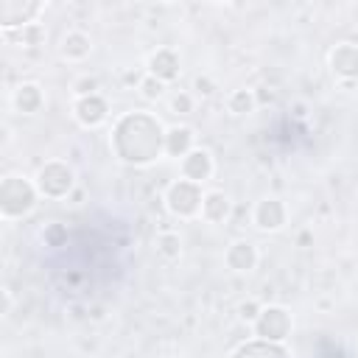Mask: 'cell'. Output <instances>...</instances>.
<instances>
[{
  "label": "cell",
  "instance_id": "7402d4cb",
  "mask_svg": "<svg viewBox=\"0 0 358 358\" xmlns=\"http://www.w3.org/2000/svg\"><path fill=\"white\" fill-rule=\"evenodd\" d=\"M98 78L95 76H78L76 81H73V95L76 98H84V95H95L98 92Z\"/></svg>",
  "mask_w": 358,
  "mask_h": 358
},
{
  "label": "cell",
  "instance_id": "3957f363",
  "mask_svg": "<svg viewBox=\"0 0 358 358\" xmlns=\"http://www.w3.org/2000/svg\"><path fill=\"white\" fill-rule=\"evenodd\" d=\"M34 182H36V190L42 199L59 201V199H67L70 190L76 187V171L64 159H48L36 168Z\"/></svg>",
  "mask_w": 358,
  "mask_h": 358
},
{
  "label": "cell",
  "instance_id": "d4e9b609",
  "mask_svg": "<svg viewBox=\"0 0 358 358\" xmlns=\"http://www.w3.org/2000/svg\"><path fill=\"white\" fill-rule=\"evenodd\" d=\"M193 90H196V95L210 98V95L215 92V81H213L210 76H196V78H193Z\"/></svg>",
  "mask_w": 358,
  "mask_h": 358
},
{
  "label": "cell",
  "instance_id": "d6986e66",
  "mask_svg": "<svg viewBox=\"0 0 358 358\" xmlns=\"http://www.w3.org/2000/svg\"><path fill=\"white\" fill-rule=\"evenodd\" d=\"M157 252H159L162 257H168V260L179 257V255H182V238H179V232L162 229V232L157 235Z\"/></svg>",
  "mask_w": 358,
  "mask_h": 358
},
{
  "label": "cell",
  "instance_id": "8fae6325",
  "mask_svg": "<svg viewBox=\"0 0 358 358\" xmlns=\"http://www.w3.org/2000/svg\"><path fill=\"white\" fill-rule=\"evenodd\" d=\"M179 171H182V179H190L196 185H204L213 173H215V159L207 148H193L187 157L179 159Z\"/></svg>",
  "mask_w": 358,
  "mask_h": 358
},
{
  "label": "cell",
  "instance_id": "5bb4252c",
  "mask_svg": "<svg viewBox=\"0 0 358 358\" xmlns=\"http://www.w3.org/2000/svg\"><path fill=\"white\" fill-rule=\"evenodd\" d=\"M193 148H196V134H193L190 126L176 123V126L165 129V154H168V157L182 159V157H187Z\"/></svg>",
  "mask_w": 358,
  "mask_h": 358
},
{
  "label": "cell",
  "instance_id": "cb8c5ba5",
  "mask_svg": "<svg viewBox=\"0 0 358 358\" xmlns=\"http://www.w3.org/2000/svg\"><path fill=\"white\" fill-rule=\"evenodd\" d=\"M260 310H263V305H260V302H255V299H246V302H241V308H238V316H241L243 322H249V324H252V322L257 319V313H260Z\"/></svg>",
  "mask_w": 358,
  "mask_h": 358
},
{
  "label": "cell",
  "instance_id": "ac0fdd59",
  "mask_svg": "<svg viewBox=\"0 0 358 358\" xmlns=\"http://www.w3.org/2000/svg\"><path fill=\"white\" fill-rule=\"evenodd\" d=\"M255 106H257V95H255V90H235V92H229V98H227V109H229V115H249V112H255Z\"/></svg>",
  "mask_w": 358,
  "mask_h": 358
},
{
  "label": "cell",
  "instance_id": "277c9868",
  "mask_svg": "<svg viewBox=\"0 0 358 358\" xmlns=\"http://www.w3.org/2000/svg\"><path fill=\"white\" fill-rule=\"evenodd\" d=\"M204 187L201 185H196V182H190V179H176V182H171L168 185V190H165V207H168V213L171 215H176V218H196V215H201V201H204Z\"/></svg>",
  "mask_w": 358,
  "mask_h": 358
},
{
  "label": "cell",
  "instance_id": "e0dca14e",
  "mask_svg": "<svg viewBox=\"0 0 358 358\" xmlns=\"http://www.w3.org/2000/svg\"><path fill=\"white\" fill-rule=\"evenodd\" d=\"M232 358H291V352L282 347V344H271V341H249L243 347H238L232 352Z\"/></svg>",
  "mask_w": 358,
  "mask_h": 358
},
{
  "label": "cell",
  "instance_id": "9c48e42d",
  "mask_svg": "<svg viewBox=\"0 0 358 358\" xmlns=\"http://www.w3.org/2000/svg\"><path fill=\"white\" fill-rule=\"evenodd\" d=\"M327 64L338 81H358V45L355 42H338L330 50Z\"/></svg>",
  "mask_w": 358,
  "mask_h": 358
},
{
  "label": "cell",
  "instance_id": "8992f818",
  "mask_svg": "<svg viewBox=\"0 0 358 358\" xmlns=\"http://www.w3.org/2000/svg\"><path fill=\"white\" fill-rule=\"evenodd\" d=\"M42 11H45V3L39 0H0V28L11 34L28 25H36Z\"/></svg>",
  "mask_w": 358,
  "mask_h": 358
},
{
  "label": "cell",
  "instance_id": "52a82bcc",
  "mask_svg": "<svg viewBox=\"0 0 358 358\" xmlns=\"http://www.w3.org/2000/svg\"><path fill=\"white\" fill-rule=\"evenodd\" d=\"M252 224L260 232H280L288 224V207H285V201L277 199V196L260 199L255 204V210H252Z\"/></svg>",
  "mask_w": 358,
  "mask_h": 358
},
{
  "label": "cell",
  "instance_id": "ba28073f",
  "mask_svg": "<svg viewBox=\"0 0 358 358\" xmlns=\"http://www.w3.org/2000/svg\"><path fill=\"white\" fill-rule=\"evenodd\" d=\"M73 117L78 126L84 129H98L101 123H106L109 117V103L101 92L95 95H84V98H76L73 101Z\"/></svg>",
  "mask_w": 358,
  "mask_h": 358
},
{
  "label": "cell",
  "instance_id": "7a4b0ae2",
  "mask_svg": "<svg viewBox=\"0 0 358 358\" xmlns=\"http://www.w3.org/2000/svg\"><path fill=\"white\" fill-rule=\"evenodd\" d=\"M39 190L36 182L22 176V173H8L0 182V218L3 221H17L34 213L36 201H39Z\"/></svg>",
  "mask_w": 358,
  "mask_h": 358
},
{
  "label": "cell",
  "instance_id": "2e32d148",
  "mask_svg": "<svg viewBox=\"0 0 358 358\" xmlns=\"http://www.w3.org/2000/svg\"><path fill=\"white\" fill-rule=\"evenodd\" d=\"M232 213V199L224 190H207L201 201V218L207 224H224Z\"/></svg>",
  "mask_w": 358,
  "mask_h": 358
},
{
  "label": "cell",
  "instance_id": "6da1fadb",
  "mask_svg": "<svg viewBox=\"0 0 358 358\" xmlns=\"http://www.w3.org/2000/svg\"><path fill=\"white\" fill-rule=\"evenodd\" d=\"M109 145L126 165H151L165 154V126L151 112H126L115 120Z\"/></svg>",
  "mask_w": 358,
  "mask_h": 358
},
{
  "label": "cell",
  "instance_id": "30bf717a",
  "mask_svg": "<svg viewBox=\"0 0 358 358\" xmlns=\"http://www.w3.org/2000/svg\"><path fill=\"white\" fill-rule=\"evenodd\" d=\"M145 73L154 76V78H159L162 84H171L182 73V59H179V53L173 48H157L145 59Z\"/></svg>",
  "mask_w": 358,
  "mask_h": 358
},
{
  "label": "cell",
  "instance_id": "ffe728a7",
  "mask_svg": "<svg viewBox=\"0 0 358 358\" xmlns=\"http://www.w3.org/2000/svg\"><path fill=\"white\" fill-rule=\"evenodd\" d=\"M165 87H168V84H162L159 78H154V76H148V73H145L137 90H140V95H143L145 101H159V98L165 95Z\"/></svg>",
  "mask_w": 358,
  "mask_h": 358
},
{
  "label": "cell",
  "instance_id": "9a60e30c",
  "mask_svg": "<svg viewBox=\"0 0 358 358\" xmlns=\"http://www.w3.org/2000/svg\"><path fill=\"white\" fill-rule=\"evenodd\" d=\"M92 53V39L84 31H67L59 42V56L64 62H84Z\"/></svg>",
  "mask_w": 358,
  "mask_h": 358
},
{
  "label": "cell",
  "instance_id": "4fadbf2b",
  "mask_svg": "<svg viewBox=\"0 0 358 358\" xmlns=\"http://www.w3.org/2000/svg\"><path fill=\"white\" fill-rule=\"evenodd\" d=\"M11 106H14V112H20V115H36V112L45 106V92H42V87H39L36 81H22V84H17L14 92H11Z\"/></svg>",
  "mask_w": 358,
  "mask_h": 358
},
{
  "label": "cell",
  "instance_id": "7c38bea8",
  "mask_svg": "<svg viewBox=\"0 0 358 358\" xmlns=\"http://www.w3.org/2000/svg\"><path fill=\"white\" fill-rule=\"evenodd\" d=\"M257 260H260V255H257V246L252 243V241H232L229 246H227V252H224V263H227V268L229 271H235V274H249V271H255L257 268Z\"/></svg>",
  "mask_w": 358,
  "mask_h": 358
},
{
  "label": "cell",
  "instance_id": "44dd1931",
  "mask_svg": "<svg viewBox=\"0 0 358 358\" xmlns=\"http://www.w3.org/2000/svg\"><path fill=\"white\" fill-rule=\"evenodd\" d=\"M193 106H196V95H193V92L176 90V92L171 95V112H176V115H190Z\"/></svg>",
  "mask_w": 358,
  "mask_h": 358
},
{
  "label": "cell",
  "instance_id": "603a6c76",
  "mask_svg": "<svg viewBox=\"0 0 358 358\" xmlns=\"http://www.w3.org/2000/svg\"><path fill=\"white\" fill-rule=\"evenodd\" d=\"M64 238H67V232H64V227H62V224H50V227H45V229H42V241H45L48 246H59Z\"/></svg>",
  "mask_w": 358,
  "mask_h": 358
},
{
  "label": "cell",
  "instance_id": "484cf974",
  "mask_svg": "<svg viewBox=\"0 0 358 358\" xmlns=\"http://www.w3.org/2000/svg\"><path fill=\"white\" fill-rule=\"evenodd\" d=\"M42 36H45V31H42V25H39V22H36V25L22 28V34H20V39H22V42H28V45H36Z\"/></svg>",
  "mask_w": 358,
  "mask_h": 358
},
{
  "label": "cell",
  "instance_id": "5b68a950",
  "mask_svg": "<svg viewBox=\"0 0 358 358\" xmlns=\"http://www.w3.org/2000/svg\"><path fill=\"white\" fill-rule=\"evenodd\" d=\"M291 330H294V316L282 305H263V310L252 322V336L271 344H285Z\"/></svg>",
  "mask_w": 358,
  "mask_h": 358
}]
</instances>
